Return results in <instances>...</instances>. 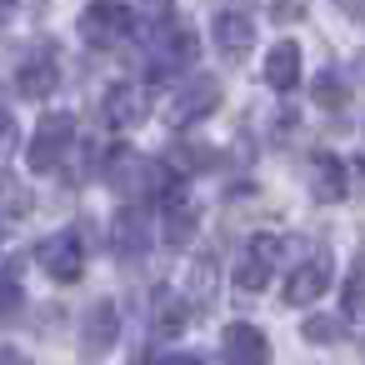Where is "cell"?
Here are the masks:
<instances>
[{
    "instance_id": "cell-4",
    "label": "cell",
    "mask_w": 365,
    "mask_h": 365,
    "mask_svg": "<svg viewBox=\"0 0 365 365\" xmlns=\"http://www.w3.org/2000/svg\"><path fill=\"white\" fill-rule=\"evenodd\" d=\"M330 250H315L310 260H300L295 270H290V280H285V305H310V300H320L325 290H330Z\"/></svg>"
},
{
    "instance_id": "cell-20",
    "label": "cell",
    "mask_w": 365,
    "mask_h": 365,
    "mask_svg": "<svg viewBox=\"0 0 365 365\" xmlns=\"http://www.w3.org/2000/svg\"><path fill=\"white\" fill-rule=\"evenodd\" d=\"M275 16H285V21L300 16V0H275Z\"/></svg>"
},
{
    "instance_id": "cell-2",
    "label": "cell",
    "mask_w": 365,
    "mask_h": 365,
    "mask_svg": "<svg viewBox=\"0 0 365 365\" xmlns=\"http://www.w3.org/2000/svg\"><path fill=\"white\" fill-rule=\"evenodd\" d=\"M36 260H41V270H46L56 285H71V280H81V270H86L81 235H76V230H56L51 240H41Z\"/></svg>"
},
{
    "instance_id": "cell-3",
    "label": "cell",
    "mask_w": 365,
    "mask_h": 365,
    "mask_svg": "<svg viewBox=\"0 0 365 365\" xmlns=\"http://www.w3.org/2000/svg\"><path fill=\"white\" fill-rule=\"evenodd\" d=\"M280 240L275 235H255L250 240V250L240 255V265H235V290H245V295H260L265 285H270V275H275V260H280Z\"/></svg>"
},
{
    "instance_id": "cell-8",
    "label": "cell",
    "mask_w": 365,
    "mask_h": 365,
    "mask_svg": "<svg viewBox=\"0 0 365 365\" xmlns=\"http://www.w3.org/2000/svg\"><path fill=\"white\" fill-rule=\"evenodd\" d=\"M215 46H220V56L245 61L250 46H255V21H250L245 11H220V16H215Z\"/></svg>"
},
{
    "instance_id": "cell-13",
    "label": "cell",
    "mask_w": 365,
    "mask_h": 365,
    "mask_svg": "<svg viewBox=\"0 0 365 365\" xmlns=\"http://www.w3.org/2000/svg\"><path fill=\"white\" fill-rule=\"evenodd\" d=\"M310 170H315V175H310L315 200H340V195H345V165H340L335 155H315Z\"/></svg>"
},
{
    "instance_id": "cell-21",
    "label": "cell",
    "mask_w": 365,
    "mask_h": 365,
    "mask_svg": "<svg viewBox=\"0 0 365 365\" xmlns=\"http://www.w3.org/2000/svg\"><path fill=\"white\" fill-rule=\"evenodd\" d=\"M340 6H345V11H350V16H355V11H360V16H365V0H340Z\"/></svg>"
},
{
    "instance_id": "cell-23",
    "label": "cell",
    "mask_w": 365,
    "mask_h": 365,
    "mask_svg": "<svg viewBox=\"0 0 365 365\" xmlns=\"http://www.w3.org/2000/svg\"><path fill=\"white\" fill-rule=\"evenodd\" d=\"M355 76H365V61H360V71H355Z\"/></svg>"
},
{
    "instance_id": "cell-9",
    "label": "cell",
    "mask_w": 365,
    "mask_h": 365,
    "mask_svg": "<svg viewBox=\"0 0 365 365\" xmlns=\"http://www.w3.org/2000/svg\"><path fill=\"white\" fill-rule=\"evenodd\" d=\"M145 110H150V96H145L140 86H110V96L101 101V115H106V125H115V130L145 120Z\"/></svg>"
},
{
    "instance_id": "cell-10",
    "label": "cell",
    "mask_w": 365,
    "mask_h": 365,
    "mask_svg": "<svg viewBox=\"0 0 365 365\" xmlns=\"http://www.w3.org/2000/svg\"><path fill=\"white\" fill-rule=\"evenodd\" d=\"M265 81H270V91H295L300 86V46L295 41H280L270 56H265Z\"/></svg>"
},
{
    "instance_id": "cell-12",
    "label": "cell",
    "mask_w": 365,
    "mask_h": 365,
    "mask_svg": "<svg viewBox=\"0 0 365 365\" xmlns=\"http://www.w3.org/2000/svg\"><path fill=\"white\" fill-rule=\"evenodd\" d=\"M225 360H265L270 355V345H265V335L255 330V325H245V320H235L230 330H225Z\"/></svg>"
},
{
    "instance_id": "cell-17",
    "label": "cell",
    "mask_w": 365,
    "mask_h": 365,
    "mask_svg": "<svg viewBox=\"0 0 365 365\" xmlns=\"http://www.w3.org/2000/svg\"><path fill=\"white\" fill-rule=\"evenodd\" d=\"M335 335H340V320H330V315H310V320H305V340H320V345H325V340H335Z\"/></svg>"
},
{
    "instance_id": "cell-1",
    "label": "cell",
    "mask_w": 365,
    "mask_h": 365,
    "mask_svg": "<svg viewBox=\"0 0 365 365\" xmlns=\"http://www.w3.org/2000/svg\"><path fill=\"white\" fill-rule=\"evenodd\" d=\"M71 145H76V120L71 115H46L36 125V135H31V170L36 175L61 170V160H66Z\"/></svg>"
},
{
    "instance_id": "cell-15",
    "label": "cell",
    "mask_w": 365,
    "mask_h": 365,
    "mask_svg": "<svg viewBox=\"0 0 365 365\" xmlns=\"http://www.w3.org/2000/svg\"><path fill=\"white\" fill-rule=\"evenodd\" d=\"M195 225H200V215H195L190 205H180V200L165 205V240H170V245H185Z\"/></svg>"
},
{
    "instance_id": "cell-7",
    "label": "cell",
    "mask_w": 365,
    "mask_h": 365,
    "mask_svg": "<svg viewBox=\"0 0 365 365\" xmlns=\"http://www.w3.org/2000/svg\"><path fill=\"white\" fill-rule=\"evenodd\" d=\"M56 81H61V66H56V51L51 46H36L26 56V66L16 71V91L21 96H51Z\"/></svg>"
},
{
    "instance_id": "cell-18",
    "label": "cell",
    "mask_w": 365,
    "mask_h": 365,
    "mask_svg": "<svg viewBox=\"0 0 365 365\" xmlns=\"http://www.w3.org/2000/svg\"><path fill=\"white\" fill-rule=\"evenodd\" d=\"M345 310H365V265H360V275L350 270V285H345Z\"/></svg>"
},
{
    "instance_id": "cell-14",
    "label": "cell",
    "mask_w": 365,
    "mask_h": 365,
    "mask_svg": "<svg viewBox=\"0 0 365 365\" xmlns=\"http://www.w3.org/2000/svg\"><path fill=\"white\" fill-rule=\"evenodd\" d=\"M115 330H120V315H115L110 300H101V305L91 310V320H86V350H106V345L115 340Z\"/></svg>"
},
{
    "instance_id": "cell-19",
    "label": "cell",
    "mask_w": 365,
    "mask_h": 365,
    "mask_svg": "<svg viewBox=\"0 0 365 365\" xmlns=\"http://www.w3.org/2000/svg\"><path fill=\"white\" fill-rule=\"evenodd\" d=\"M315 96H320V106H340V86H335V76H320V81H315Z\"/></svg>"
},
{
    "instance_id": "cell-22",
    "label": "cell",
    "mask_w": 365,
    "mask_h": 365,
    "mask_svg": "<svg viewBox=\"0 0 365 365\" xmlns=\"http://www.w3.org/2000/svg\"><path fill=\"white\" fill-rule=\"evenodd\" d=\"M6 11H16V0H6Z\"/></svg>"
},
{
    "instance_id": "cell-6",
    "label": "cell",
    "mask_w": 365,
    "mask_h": 365,
    "mask_svg": "<svg viewBox=\"0 0 365 365\" xmlns=\"http://www.w3.org/2000/svg\"><path fill=\"white\" fill-rule=\"evenodd\" d=\"M220 106V86L210 81V76H200L195 86H185L180 96H175V106L165 110V120L175 125V130H185V125H195V120H205L210 110Z\"/></svg>"
},
{
    "instance_id": "cell-11",
    "label": "cell",
    "mask_w": 365,
    "mask_h": 365,
    "mask_svg": "<svg viewBox=\"0 0 365 365\" xmlns=\"http://www.w3.org/2000/svg\"><path fill=\"white\" fill-rule=\"evenodd\" d=\"M110 245H115L120 255H140V250L150 245V225H145V215H140V210H120L115 225H110Z\"/></svg>"
},
{
    "instance_id": "cell-5",
    "label": "cell",
    "mask_w": 365,
    "mask_h": 365,
    "mask_svg": "<svg viewBox=\"0 0 365 365\" xmlns=\"http://www.w3.org/2000/svg\"><path fill=\"white\" fill-rule=\"evenodd\" d=\"M125 31H130V11L120 6V0H91L86 16H81V36L91 46H115Z\"/></svg>"
},
{
    "instance_id": "cell-16",
    "label": "cell",
    "mask_w": 365,
    "mask_h": 365,
    "mask_svg": "<svg viewBox=\"0 0 365 365\" xmlns=\"http://www.w3.org/2000/svg\"><path fill=\"white\" fill-rule=\"evenodd\" d=\"M190 300H195L200 310L215 300V260H200V265H190Z\"/></svg>"
}]
</instances>
